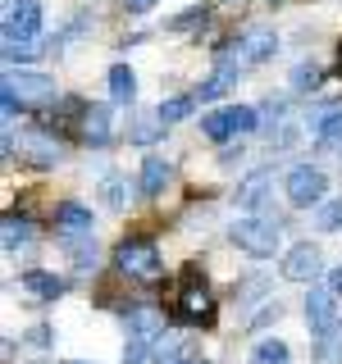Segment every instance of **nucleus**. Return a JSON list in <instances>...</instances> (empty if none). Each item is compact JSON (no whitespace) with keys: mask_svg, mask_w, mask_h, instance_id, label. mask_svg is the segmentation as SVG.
Segmentation results:
<instances>
[{"mask_svg":"<svg viewBox=\"0 0 342 364\" xmlns=\"http://www.w3.org/2000/svg\"><path fill=\"white\" fill-rule=\"evenodd\" d=\"M228 119H233V132L260 128V109H251V105H228Z\"/></svg>","mask_w":342,"mask_h":364,"instance_id":"c756f323","label":"nucleus"},{"mask_svg":"<svg viewBox=\"0 0 342 364\" xmlns=\"http://www.w3.org/2000/svg\"><path fill=\"white\" fill-rule=\"evenodd\" d=\"M279 50V37H274L269 28H247L242 37H233V46H219V64L228 68H256V64H265L269 55Z\"/></svg>","mask_w":342,"mask_h":364,"instance_id":"f257e3e1","label":"nucleus"},{"mask_svg":"<svg viewBox=\"0 0 342 364\" xmlns=\"http://www.w3.org/2000/svg\"><path fill=\"white\" fill-rule=\"evenodd\" d=\"M328 291H333V296H342V264H338L333 273H328Z\"/></svg>","mask_w":342,"mask_h":364,"instance_id":"4c0bfd02","label":"nucleus"},{"mask_svg":"<svg viewBox=\"0 0 342 364\" xmlns=\"http://www.w3.org/2000/svg\"><path fill=\"white\" fill-rule=\"evenodd\" d=\"M178 364H187V360H178Z\"/></svg>","mask_w":342,"mask_h":364,"instance_id":"c03bdc74","label":"nucleus"},{"mask_svg":"<svg viewBox=\"0 0 342 364\" xmlns=\"http://www.w3.org/2000/svg\"><path fill=\"white\" fill-rule=\"evenodd\" d=\"M5 87L14 91L23 105H37V109L55 105V77L37 73V68H19V73H5Z\"/></svg>","mask_w":342,"mask_h":364,"instance_id":"39448f33","label":"nucleus"},{"mask_svg":"<svg viewBox=\"0 0 342 364\" xmlns=\"http://www.w3.org/2000/svg\"><path fill=\"white\" fill-rule=\"evenodd\" d=\"M192 109H197V96H169V100H160V119H165V123H182Z\"/></svg>","mask_w":342,"mask_h":364,"instance_id":"a878e982","label":"nucleus"},{"mask_svg":"<svg viewBox=\"0 0 342 364\" xmlns=\"http://www.w3.org/2000/svg\"><path fill=\"white\" fill-rule=\"evenodd\" d=\"M269 5H279V0H269Z\"/></svg>","mask_w":342,"mask_h":364,"instance_id":"37998d69","label":"nucleus"},{"mask_svg":"<svg viewBox=\"0 0 342 364\" xmlns=\"http://www.w3.org/2000/svg\"><path fill=\"white\" fill-rule=\"evenodd\" d=\"M19 159H28V164H37V168H51V164H60V136L55 132H46V128H28V132H19Z\"/></svg>","mask_w":342,"mask_h":364,"instance_id":"423d86ee","label":"nucleus"},{"mask_svg":"<svg viewBox=\"0 0 342 364\" xmlns=\"http://www.w3.org/2000/svg\"><path fill=\"white\" fill-rule=\"evenodd\" d=\"M324 269V259H319V250L311 242H301V246H292L288 255H283V278L288 282H315V273Z\"/></svg>","mask_w":342,"mask_h":364,"instance_id":"1a4fd4ad","label":"nucleus"},{"mask_svg":"<svg viewBox=\"0 0 342 364\" xmlns=\"http://www.w3.org/2000/svg\"><path fill=\"white\" fill-rule=\"evenodd\" d=\"M228 237H233L247 255L269 259L274 250H279V219H256V214H247V219H237L228 228Z\"/></svg>","mask_w":342,"mask_h":364,"instance_id":"f03ea898","label":"nucleus"},{"mask_svg":"<svg viewBox=\"0 0 342 364\" xmlns=\"http://www.w3.org/2000/svg\"><path fill=\"white\" fill-rule=\"evenodd\" d=\"M233 82H237V68H228V64H219V68H214V73H210V82H201V91H197V100H219V96H224V91L233 87Z\"/></svg>","mask_w":342,"mask_h":364,"instance_id":"412c9836","label":"nucleus"},{"mask_svg":"<svg viewBox=\"0 0 342 364\" xmlns=\"http://www.w3.org/2000/svg\"><path fill=\"white\" fill-rule=\"evenodd\" d=\"M306 323H311L315 337L338 333V310H333V291L328 287H311V296H306Z\"/></svg>","mask_w":342,"mask_h":364,"instance_id":"6e6552de","label":"nucleus"},{"mask_svg":"<svg viewBox=\"0 0 342 364\" xmlns=\"http://www.w3.org/2000/svg\"><path fill=\"white\" fill-rule=\"evenodd\" d=\"M201 132L210 136V141H228V136H233V119H228V105H224V109H214V114H205V119H201Z\"/></svg>","mask_w":342,"mask_h":364,"instance_id":"5701e85b","label":"nucleus"},{"mask_svg":"<svg viewBox=\"0 0 342 364\" xmlns=\"http://www.w3.org/2000/svg\"><path fill=\"white\" fill-rule=\"evenodd\" d=\"M123 318H128L133 341H146V346L169 333V328H165V314H160L155 305H128V314H123Z\"/></svg>","mask_w":342,"mask_h":364,"instance_id":"9d476101","label":"nucleus"},{"mask_svg":"<svg viewBox=\"0 0 342 364\" xmlns=\"http://www.w3.org/2000/svg\"><path fill=\"white\" fill-rule=\"evenodd\" d=\"M201 18H205V5L187 9V14H178V18H169V32H182V28H192V23H201Z\"/></svg>","mask_w":342,"mask_h":364,"instance_id":"2f4dec72","label":"nucleus"},{"mask_svg":"<svg viewBox=\"0 0 342 364\" xmlns=\"http://www.w3.org/2000/svg\"><path fill=\"white\" fill-rule=\"evenodd\" d=\"M315 364H342V333H324L315 337Z\"/></svg>","mask_w":342,"mask_h":364,"instance_id":"b1692460","label":"nucleus"},{"mask_svg":"<svg viewBox=\"0 0 342 364\" xmlns=\"http://www.w3.org/2000/svg\"><path fill=\"white\" fill-rule=\"evenodd\" d=\"M110 96H114V105H133V100H137V73L128 64L110 68Z\"/></svg>","mask_w":342,"mask_h":364,"instance_id":"6ab92c4d","label":"nucleus"},{"mask_svg":"<svg viewBox=\"0 0 342 364\" xmlns=\"http://www.w3.org/2000/svg\"><path fill=\"white\" fill-rule=\"evenodd\" d=\"M292 350L283 346V341H260L256 350H251V364H288Z\"/></svg>","mask_w":342,"mask_h":364,"instance_id":"cd10ccee","label":"nucleus"},{"mask_svg":"<svg viewBox=\"0 0 342 364\" xmlns=\"http://www.w3.org/2000/svg\"><path fill=\"white\" fill-rule=\"evenodd\" d=\"M187 364H210V360H187Z\"/></svg>","mask_w":342,"mask_h":364,"instance_id":"a19ab883","label":"nucleus"},{"mask_svg":"<svg viewBox=\"0 0 342 364\" xmlns=\"http://www.w3.org/2000/svg\"><path fill=\"white\" fill-rule=\"evenodd\" d=\"M5 32L19 37H41V5L37 0H5Z\"/></svg>","mask_w":342,"mask_h":364,"instance_id":"9b49d317","label":"nucleus"},{"mask_svg":"<svg viewBox=\"0 0 342 364\" xmlns=\"http://www.w3.org/2000/svg\"><path fill=\"white\" fill-rule=\"evenodd\" d=\"M0 237H5V250L14 255V250H19V246L32 237V223L23 219V214H9V219H5V228H0Z\"/></svg>","mask_w":342,"mask_h":364,"instance_id":"4be33fe9","label":"nucleus"},{"mask_svg":"<svg viewBox=\"0 0 342 364\" xmlns=\"http://www.w3.org/2000/svg\"><path fill=\"white\" fill-rule=\"evenodd\" d=\"M55 223H60V237H73V232H91V210L78 200H64L55 210Z\"/></svg>","mask_w":342,"mask_h":364,"instance_id":"f3484780","label":"nucleus"},{"mask_svg":"<svg viewBox=\"0 0 342 364\" xmlns=\"http://www.w3.org/2000/svg\"><path fill=\"white\" fill-rule=\"evenodd\" d=\"M319 77H324V68H319L315 60L292 64V91H315V87H319Z\"/></svg>","mask_w":342,"mask_h":364,"instance_id":"393cba45","label":"nucleus"},{"mask_svg":"<svg viewBox=\"0 0 342 364\" xmlns=\"http://www.w3.org/2000/svg\"><path fill=\"white\" fill-rule=\"evenodd\" d=\"M37 55H46V37H19V32H5V60L9 64H28L37 60Z\"/></svg>","mask_w":342,"mask_h":364,"instance_id":"a211bd4d","label":"nucleus"},{"mask_svg":"<svg viewBox=\"0 0 342 364\" xmlns=\"http://www.w3.org/2000/svg\"><path fill=\"white\" fill-rule=\"evenodd\" d=\"M283 114H288V100H283V96H269L265 105H260V119H274V123H279Z\"/></svg>","mask_w":342,"mask_h":364,"instance_id":"473e14b6","label":"nucleus"},{"mask_svg":"<svg viewBox=\"0 0 342 364\" xmlns=\"http://www.w3.org/2000/svg\"><path fill=\"white\" fill-rule=\"evenodd\" d=\"M265 196H269V168H260V173H251L242 187H237V205L242 210H256V205H265Z\"/></svg>","mask_w":342,"mask_h":364,"instance_id":"aec40b11","label":"nucleus"},{"mask_svg":"<svg viewBox=\"0 0 342 364\" xmlns=\"http://www.w3.org/2000/svg\"><path fill=\"white\" fill-rule=\"evenodd\" d=\"M28 341H32V346H51V328H32Z\"/></svg>","mask_w":342,"mask_h":364,"instance_id":"e433bc0d","label":"nucleus"},{"mask_svg":"<svg viewBox=\"0 0 342 364\" xmlns=\"http://www.w3.org/2000/svg\"><path fill=\"white\" fill-rule=\"evenodd\" d=\"M110 119H114V114L105 105H87L83 119H78V136H83L87 146H96V151H100V146H110Z\"/></svg>","mask_w":342,"mask_h":364,"instance_id":"f8f14e48","label":"nucleus"},{"mask_svg":"<svg viewBox=\"0 0 342 364\" xmlns=\"http://www.w3.org/2000/svg\"><path fill=\"white\" fill-rule=\"evenodd\" d=\"M23 291H28L32 301H55V296H64V278H55V273H46V269H28L23 273Z\"/></svg>","mask_w":342,"mask_h":364,"instance_id":"dca6fc26","label":"nucleus"},{"mask_svg":"<svg viewBox=\"0 0 342 364\" xmlns=\"http://www.w3.org/2000/svg\"><path fill=\"white\" fill-rule=\"evenodd\" d=\"M214 5H242V0H214Z\"/></svg>","mask_w":342,"mask_h":364,"instance_id":"58836bf2","label":"nucleus"},{"mask_svg":"<svg viewBox=\"0 0 342 364\" xmlns=\"http://www.w3.org/2000/svg\"><path fill=\"white\" fill-rule=\"evenodd\" d=\"M142 191L146 196H165V187L174 182V168H169V159H160V155H146V164H142Z\"/></svg>","mask_w":342,"mask_h":364,"instance_id":"2eb2a0df","label":"nucleus"},{"mask_svg":"<svg viewBox=\"0 0 342 364\" xmlns=\"http://www.w3.org/2000/svg\"><path fill=\"white\" fill-rule=\"evenodd\" d=\"M60 242H64L68 255H73V269L78 273H91V269L100 264V246H96V237H91V232H73V237H60Z\"/></svg>","mask_w":342,"mask_h":364,"instance_id":"4468645a","label":"nucleus"},{"mask_svg":"<svg viewBox=\"0 0 342 364\" xmlns=\"http://www.w3.org/2000/svg\"><path fill=\"white\" fill-rule=\"evenodd\" d=\"M315 228H319V232H338V228H342V200H324V205H319V210H315Z\"/></svg>","mask_w":342,"mask_h":364,"instance_id":"c85d7f7f","label":"nucleus"},{"mask_svg":"<svg viewBox=\"0 0 342 364\" xmlns=\"http://www.w3.org/2000/svg\"><path fill=\"white\" fill-rule=\"evenodd\" d=\"M146 350H151L146 341H133V346L123 350V364H142V360H146Z\"/></svg>","mask_w":342,"mask_h":364,"instance_id":"f704fd0d","label":"nucleus"},{"mask_svg":"<svg viewBox=\"0 0 342 364\" xmlns=\"http://www.w3.org/2000/svg\"><path fill=\"white\" fill-rule=\"evenodd\" d=\"M283 187H288V205H296V210H311V205H324V168L315 164H296L288 168V178H283Z\"/></svg>","mask_w":342,"mask_h":364,"instance_id":"20e7f679","label":"nucleus"},{"mask_svg":"<svg viewBox=\"0 0 342 364\" xmlns=\"http://www.w3.org/2000/svg\"><path fill=\"white\" fill-rule=\"evenodd\" d=\"M178 318L182 323H210L214 318V296L205 282H197L187 273V282H182V291H178Z\"/></svg>","mask_w":342,"mask_h":364,"instance_id":"0eeeda50","label":"nucleus"},{"mask_svg":"<svg viewBox=\"0 0 342 364\" xmlns=\"http://www.w3.org/2000/svg\"><path fill=\"white\" fill-rule=\"evenodd\" d=\"M114 264L119 273H128V278H142V282H155L160 273H165V259H160V250L151 242H142V237H133V242H123L114 250Z\"/></svg>","mask_w":342,"mask_h":364,"instance_id":"7ed1b4c3","label":"nucleus"},{"mask_svg":"<svg viewBox=\"0 0 342 364\" xmlns=\"http://www.w3.org/2000/svg\"><path fill=\"white\" fill-rule=\"evenodd\" d=\"M265 287H269L265 278H247V282H237V301H242V305L260 301V291H265Z\"/></svg>","mask_w":342,"mask_h":364,"instance_id":"7c9ffc66","label":"nucleus"},{"mask_svg":"<svg viewBox=\"0 0 342 364\" xmlns=\"http://www.w3.org/2000/svg\"><path fill=\"white\" fill-rule=\"evenodd\" d=\"M338 73H342V46H338Z\"/></svg>","mask_w":342,"mask_h":364,"instance_id":"ea45409f","label":"nucleus"},{"mask_svg":"<svg viewBox=\"0 0 342 364\" xmlns=\"http://www.w3.org/2000/svg\"><path fill=\"white\" fill-rule=\"evenodd\" d=\"M128 196H133V191H128L123 178H105V182H100V200H105L110 210H128Z\"/></svg>","mask_w":342,"mask_h":364,"instance_id":"bb28decb","label":"nucleus"},{"mask_svg":"<svg viewBox=\"0 0 342 364\" xmlns=\"http://www.w3.org/2000/svg\"><path fill=\"white\" fill-rule=\"evenodd\" d=\"M68 364H87V360H68Z\"/></svg>","mask_w":342,"mask_h":364,"instance_id":"79ce46f5","label":"nucleus"},{"mask_svg":"<svg viewBox=\"0 0 342 364\" xmlns=\"http://www.w3.org/2000/svg\"><path fill=\"white\" fill-rule=\"evenodd\" d=\"M165 128L169 123L160 119V109H142V114H133V123H128V141L133 146H155V141H165Z\"/></svg>","mask_w":342,"mask_h":364,"instance_id":"ddd939ff","label":"nucleus"},{"mask_svg":"<svg viewBox=\"0 0 342 364\" xmlns=\"http://www.w3.org/2000/svg\"><path fill=\"white\" fill-rule=\"evenodd\" d=\"M0 105H5V119H14V114L23 109V100H19V96H14V91H9V87H5V91H0Z\"/></svg>","mask_w":342,"mask_h":364,"instance_id":"72a5a7b5","label":"nucleus"},{"mask_svg":"<svg viewBox=\"0 0 342 364\" xmlns=\"http://www.w3.org/2000/svg\"><path fill=\"white\" fill-rule=\"evenodd\" d=\"M155 5H160V0H123V9H128V14H151Z\"/></svg>","mask_w":342,"mask_h":364,"instance_id":"c9c22d12","label":"nucleus"}]
</instances>
